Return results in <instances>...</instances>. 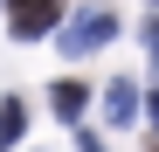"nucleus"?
Returning a JSON list of instances; mask_svg holds the SVG:
<instances>
[{
    "instance_id": "4",
    "label": "nucleus",
    "mask_w": 159,
    "mask_h": 152,
    "mask_svg": "<svg viewBox=\"0 0 159 152\" xmlns=\"http://www.w3.org/2000/svg\"><path fill=\"white\" fill-rule=\"evenodd\" d=\"M131 111H139V90H131V83H118V90H111V118H118V124H125V118H131Z\"/></svg>"
},
{
    "instance_id": "3",
    "label": "nucleus",
    "mask_w": 159,
    "mask_h": 152,
    "mask_svg": "<svg viewBox=\"0 0 159 152\" xmlns=\"http://www.w3.org/2000/svg\"><path fill=\"white\" fill-rule=\"evenodd\" d=\"M56 111H62V118L83 111V83H56Z\"/></svg>"
},
{
    "instance_id": "1",
    "label": "nucleus",
    "mask_w": 159,
    "mask_h": 152,
    "mask_svg": "<svg viewBox=\"0 0 159 152\" xmlns=\"http://www.w3.org/2000/svg\"><path fill=\"white\" fill-rule=\"evenodd\" d=\"M56 14H62V0H14V7H7L14 35H48V28H56Z\"/></svg>"
},
{
    "instance_id": "2",
    "label": "nucleus",
    "mask_w": 159,
    "mask_h": 152,
    "mask_svg": "<svg viewBox=\"0 0 159 152\" xmlns=\"http://www.w3.org/2000/svg\"><path fill=\"white\" fill-rule=\"evenodd\" d=\"M111 28H118L111 14H83V21H76V28L62 35V48H69V56H83V48H97V42H111Z\"/></svg>"
}]
</instances>
